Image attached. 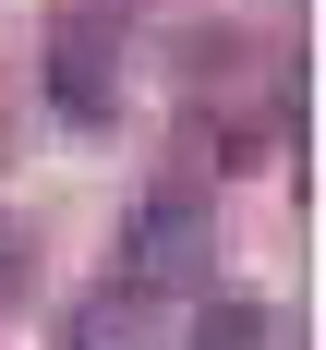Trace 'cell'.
Here are the masks:
<instances>
[{"label": "cell", "mask_w": 326, "mask_h": 350, "mask_svg": "<svg viewBox=\"0 0 326 350\" xmlns=\"http://www.w3.org/2000/svg\"><path fill=\"white\" fill-rule=\"evenodd\" d=\"M206 254H217V206L193 181L133 193V217H121V290L133 302H193L206 290Z\"/></svg>", "instance_id": "cell-1"}, {"label": "cell", "mask_w": 326, "mask_h": 350, "mask_svg": "<svg viewBox=\"0 0 326 350\" xmlns=\"http://www.w3.org/2000/svg\"><path fill=\"white\" fill-rule=\"evenodd\" d=\"M61 350H145L133 338V302H85V314L61 326Z\"/></svg>", "instance_id": "cell-4"}, {"label": "cell", "mask_w": 326, "mask_h": 350, "mask_svg": "<svg viewBox=\"0 0 326 350\" xmlns=\"http://www.w3.org/2000/svg\"><path fill=\"white\" fill-rule=\"evenodd\" d=\"M109 97H121V12H109V0H85V12H61V25H49V109H61L72 133H97Z\"/></svg>", "instance_id": "cell-2"}, {"label": "cell", "mask_w": 326, "mask_h": 350, "mask_svg": "<svg viewBox=\"0 0 326 350\" xmlns=\"http://www.w3.org/2000/svg\"><path fill=\"white\" fill-rule=\"evenodd\" d=\"M193 350H278V314H266L254 290H206V326H193Z\"/></svg>", "instance_id": "cell-3"}]
</instances>
